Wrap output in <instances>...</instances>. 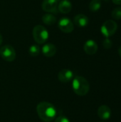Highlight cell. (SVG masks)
Instances as JSON below:
<instances>
[{
	"label": "cell",
	"instance_id": "obj_6",
	"mask_svg": "<svg viewBox=\"0 0 121 122\" xmlns=\"http://www.w3.org/2000/svg\"><path fill=\"white\" fill-rule=\"evenodd\" d=\"M58 29L64 33H71L74 29L73 22L68 17H62L58 23Z\"/></svg>",
	"mask_w": 121,
	"mask_h": 122
},
{
	"label": "cell",
	"instance_id": "obj_13",
	"mask_svg": "<svg viewBox=\"0 0 121 122\" xmlns=\"http://www.w3.org/2000/svg\"><path fill=\"white\" fill-rule=\"evenodd\" d=\"M72 9V4L68 0H61L58 4V11L62 14H68Z\"/></svg>",
	"mask_w": 121,
	"mask_h": 122
},
{
	"label": "cell",
	"instance_id": "obj_8",
	"mask_svg": "<svg viewBox=\"0 0 121 122\" xmlns=\"http://www.w3.org/2000/svg\"><path fill=\"white\" fill-rule=\"evenodd\" d=\"M73 78H74L73 72L70 69H62L58 74V80L64 84L68 83L69 81L73 80Z\"/></svg>",
	"mask_w": 121,
	"mask_h": 122
},
{
	"label": "cell",
	"instance_id": "obj_22",
	"mask_svg": "<svg viewBox=\"0 0 121 122\" xmlns=\"http://www.w3.org/2000/svg\"><path fill=\"white\" fill-rule=\"evenodd\" d=\"M118 53H119V55H120V56L121 57V46L119 48V49H118Z\"/></svg>",
	"mask_w": 121,
	"mask_h": 122
},
{
	"label": "cell",
	"instance_id": "obj_19",
	"mask_svg": "<svg viewBox=\"0 0 121 122\" xmlns=\"http://www.w3.org/2000/svg\"><path fill=\"white\" fill-rule=\"evenodd\" d=\"M55 122H70V121L67 117H66L64 116H60L56 119Z\"/></svg>",
	"mask_w": 121,
	"mask_h": 122
},
{
	"label": "cell",
	"instance_id": "obj_14",
	"mask_svg": "<svg viewBox=\"0 0 121 122\" xmlns=\"http://www.w3.org/2000/svg\"><path fill=\"white\" fill-rule=\"evenodd\" d=\"M56 21H57V19H56V16L53 14H52L51 13H47L42 16V21L45 24L48 25V26L53 25L54 24L56 23Z\"/></svg>",
	"mask_w": 121,
	"mask_h": 122
},
{
	"label": "cell",
	"instance_id": "obj_15",
	"mask_svg": "<svg viewBox=\"0 0 121 122\" xmlns=\"http://www.w3.org/2000/svg\"><path fill=\"white\" fill-rule=\"evenodd\" d=\"M101 7V0H91L89 4V9L93 12L98 11Z\"/></svg>",
	"mask_w": 121,
	"mask_h": 122
},
{
	"label": "cell",
	"instance_id": "obj_11",
	"mask_svg": "<svg viewBox=\"0 0 121 122\" xmlns=\"http://www.w3.org/2000/svg\"><path fill=\"white\" fill-rule=\"evenodd\" d=\"M89 23V19L87 16L83 14H78L74 16L73 24L78 27H85Z\"/></svg>",
	"mask_w": 121,
	"mask_h": 122
},
{
	"label": "cell",
	"instance_id": "obj_18",
	"mask_svg": "<svg viewBox=\"0 0 121 122\" xmlns=\"http://www.w3.org/2000/svg\"><path fill=\"white\" fill-rule=\"evenodd\" d=\"M103 46L106 49H111L113 46V42L111 41V40L109 38H106L103 41Z\"/></svg>",
	"mask_w": 121,
	"mask_h": 122
},
{
	"label": "cell",
	"instance_id": "obj_17",
	"mask_svg": "<svg viewBox=\"0 0 121 122\" xmlns=\"http://www.w3.org/2000/svg\"><path fill=\"white\" fill-rule=\"evenodd\" d=\"M112 18L116 20H121V6H118L115 8L112 13H111Z\"/></svg>",
	"mask_w": 121,
	"mask_h": 122
},
{
	"label": "cell",
	"instance_id": "obj_21",
	"mask_svg": "<svg viewBox=\"0 0 121 122\" xmlns=\"http://www.w3.org/2000/svg\"><path fill=\"white\" fill-rule=\"evenodd\" d=\"M2 41H3V38H2V36H1V34H0V45L2 44Z\"/></svg>",
	"mask_w": 121,
	"mask_h": 122
},
{
	"label": "cell",
	"instance_id": "obj_4",
	"mask_svg": "<svg viewBox=\"0 0 121 122\" xmlns=\"http://www.w3.org/2000/svg\"><path fill=\"white\" fill-rule=\"evenodd\" d=\"M118 29L117 23L113 20L106 21L101 27V31L106 38H109L115 34Z\"/></svg>",
	"mask_w": 121,
	"mask_h": 122
},
{
	"label": "cell",
	"instance_id": "obj_1",
	"mask_svg": "<svg viewBox=\"0 0 121 122\" xmlns=\"http://www.w3.org/2000/svg\"><path fill=\"white\" fill-rule=\"evenodd\" d=\"M39 117L44 122H51L56 117L57 112L55 107L48 102H40L36 107Z\"/></svg>",
	"mask_w": 121,
	"mask_h": 122
},
{
	"label": "cell",
	"instance_id": "obj_10",
	"mask_svg": "<svg viewBox=\"0 0 121 122\" xmlns=\"http://www.w3.org/2000/svg\"><path fill=\"white\" fill-rule=\"evenodd\" d=\"M57 51L56 46L53 44H46L41 48L42 54L46 57H52L53 56Z\"/></svg>",
	"mask_w": 121,
	"mask_h": 122
},
{
	"label": "cell",
	"instance_id": "obj_3",
	"mask_svg": "<svg viewBox=\"0 0 121 122\" xmlns=\"http://www.w3.org/2000/svg\"><path fill=\"white\" fill-rule=\"evenodd\" d=\"M32 35L38 44H44L48 39V31L42 25H36L33 29Z\"/></svg>",
	"mask_w": 121,
	"mask_h": 122
},
{
	"label": "cell",
	"instance_id": "obj_7",
	"mask_svg": "<svg viewBox=\"0 0 121 122\" xmlns=\"http://www.w3.org/2000/svg\"><path fill=\"white\" fill-rule=\"evenodd\" d=\"M59 0H44L42 2V9L47 13H56L58 11Z\"/></svg>",
	"mask_w": 121,
	"mask_h": 122
},
{
	"label": "cell",
	"instance_id": "obj_5",
	"mask_svg": "<svg viewBox=\"0 0 121 122\" xmlns=\"http://www.w3.org/2000/svg\"><path fill=\"white\" fill-rule=\"evenodd\" d=\"M0 56L6 61L11 62L16 59V51L14 47L9 44L3 46L0 49Z\"/></svg>",
	"mask_w": 121,
	"mask_h": 122
},
{
	"label": "cell",
	"instance_id": "obj_20",
	"mask_svg": "<svg viewBox=\"0 0 121 122\" xmlns=\"http://www.w3.org/2000/svg\"><path fill=\"white\" fill-rule=\"evenodd\" d=\"M112 1L116 5H121V0H112Z\"/></svg>",
	"mask_w": 121,
	"mask_h": 122
},
{
	"label": "cell",
	"instance_id": "obj_2",
	"mask_svg": "<svg viewBox=\"0 0 121 122\" xmlns=\"http://www.w3.org/2000/svg\"><path fill=\"white\" fill-rule=\"evenodd\" d=\"M72 88L78 96H86L90 90V84L88 80L83 76H77L73 79Z\"/></svg>",
	"mask_w": 121,
	"mask_h": 122
},
{
	"label": "cell",
	"instance_id": "obj_16",
	"mask_svg": "<svg viewBox=\"0 0 121 122\" xmlns=\"http://www.w3.org/2000/svg\"><path fill=\"white\" fill-rule=\"evenodd\" d=\"M41 52V48L38 44H32L29 48V54L30 56L34 57L37 56Z\"/></svg>",
	"mask_w": 121,
	"mask_h": 122
},
{
	"label": "cell",
	"instance_id": "obj_9",
	"mask_svg": "<svg viewBox=\"0 0 121 122\" xmlns=\"http://www.w3.org/2000/svg\"><path fill=\"white\" fill-rule=\"evenodd\" d=\"M98 46L97 43L93 39H88L86 41L83 46L84 51L88 55H93L98 51Z\"/></svg>",
	"mask_w": 121,
	"mask_h": 122
},
{
	"label": "cell",
	"instance_id": "obj_12",
	"mask_svg": "<svg viewBox=\"0 0 121 122\" xmlns=\"http://www.w3.org/2000/svg\"><path fill=\"white\" fill-rule=\"evenodd\" d=\"M98 115L100 119L107 120L111 117V110L107 105H102L98 109Z\"/></svg>",
	"mask_w": 121,
	"mask_h": 122
}]
</instances>
